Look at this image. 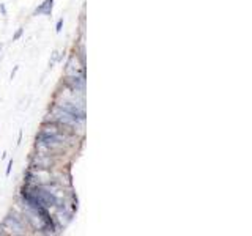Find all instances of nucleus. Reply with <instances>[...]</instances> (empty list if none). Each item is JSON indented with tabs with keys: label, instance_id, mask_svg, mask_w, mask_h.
<instances>
[{
	"label": "nucleus",
	"instance_id": "f257e3e1",
	"mask_svg": "<svg viewBox=\"0 0 252 236\" xmlns=\"http://www.w3.org/2000/svg\"><path fill=\"white\" fill-rule=\"evenodd\" d=\"M5 230H10L8 235H26L30 228L26 222V219H24L22 212L11 209L2 220V224H0V235H6Z\"/></svg>",
	"mask_w": 252,
	"mask_h": 236
},
{
	"label": "nucleus",
	"instance_id": "f03ea898",
	"mask_svg": "<svg viewBox=\"0 0 252 236\" xmlns=\"http://www.w3.org/2000/svg\"><path fill=\"white\" fill-rule=\"evenodd\" d=\"M52 10H54V0H44L43 3H39L35 8L32 16H47V18H51Z\"/></svg>",
	"mask_w": 252,
	"mask_h": 236
},
{
	"label": "nucleus",
	"instance_id": "7ed1b4c3",
	"mask_svg": "<svg viewBox=\"0 0 252 236\" xmlns=\"http://www.w3.org/2000/svg\"><path fill=\"white\" fill-rule=\"evenodd\" d=\"M24 31H26V29H24V27H19V29L13 33L11 41H13V43H14V41H19V39L22 38V35H24Z\"/></svg>",
	"mask_w": 252,
	"mask_h": 236
},
{
	"label": "nucleus",
	"instance_id": "20e7f679",
	"mask_svg": "<svg viewBox=\"0 0 252 236\" xmlns=\"http://www.w3.org/2000/svg\"><path fill=\"white\" fill-rule=\"evenodd\" d=\"M63 24H65V18H59V21H57V24H55V33H60L62 31V29H63Z\"/></svg>",
	"mask_w": 252,
	"mask_h": 236
},
{
	"label": "nucleus",
	"instance_id": "39448f33",
	"mask_svg": "<svg viewBox=\"0 0 252 236\" xmlns=\"http://www.w3.org/2000/svg\"><path fill=\"white\" fill-rule=\"evenodd\" d=\"M13 164H14V161H13V159H10V161H8V164H6V170H5V177H6V178L11 175V170H13Z\"/></svg>",
	"mask_w": 252,
	"mask_h": 236
},
{
	"label": "nucleus",
	"instance_id": "423d86ee",
	"mask_svg": "<svg viewBox=\"0 0 252 236\" xmlns=\"http://www.w3.org/2000/svg\"><path fill=\"white\" fill-rule=\"evenodd\" d=\"M0 13H2V16L6 19V16H8V11H6V6L5 3H0Z\"/></svg>",
	"mask_w": 252,
	"mask_h": 236
},
{
	"label": "nucleus",
	"instance_id": "0eeeda50",
	"mask_svg": "<svg viewBox=\"0 0 252 236\" xmlns=\"http://www.w3.org/2000/svg\"><path fill=\"white\" fill-rule=\"evenodd\" d=\"M19 68H21V66H14V68H13V71H11V74H10V81H13V79L16 77V74H18V71H19Z\"/></svg>",
	"mask_w": 252,
	"mask_h": 236
},
{
	"label": "nucleus",
	"instance_id": "6e6552de",
	"mask_svg": "<svg viewBox=\"0 0 252 236\" xmlns=\"http://www.w3.org/2000/svg\"><path fill=\"white\" fill-rule=\"evenodd\" d=\"M22 134H24V131L19 129V134H18V145H21V142H22Z\"/></svg>",
	"mask_w": 252,
	"mask_h": 236
},
{
	"label": "nucleus",
	"instance_id": "1a4fd4ad",
	"mask_svg": "<svg viewBox=\"0 0 252 236\" xmlns=\"http://www.w3.org/2000/svg\"><path fill=\"white\" fill-rule=\"evenodd\" d=\"M2 49H3V44L0 43V54H2Z\"/></svg>",
	"mask_w": 252,
	"mask_h": 236
}]
</instances>
